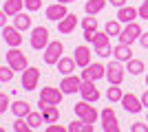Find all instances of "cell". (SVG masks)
<instances>
[{
  "label": "cell",
  "mask_w": 148,
  "mask_h": 132,
  "mask_svg": "<svg viewBox=\"0 0 148 132\" xmlns=\"http://www.w3.org/2000/svg\"><path fill=\"white\" fill-rule=\"evenodd\" d=\"M73 110H75V117L82 119V121H86V123H95V121L99 119V112L95 110L93 101L82 99V101H77V104L73 106Z\"/></svg>",
  "instance_id": "1"
},
{
  "label": "cell",
  "mask_w": 148,
  "mask_h": 132,
  "mask_svg": "<svg viewBox=\"0 0 148 132\" xmlns=\"http://www.w3.org/2000/svg\"><path fill=\"white\" fill-rule=\"evenodd\" d=\"M49 42H51V38H49V29H47V26H33V29H31V38H29L31 49L44 51L49 46Z\"/></svg>",
  "instance_id": "2"
},
{
  "label": "cell",
  "mask_w": 148,
  "mask_h": 132,
  "mask_svg": "<svg viewBox=\"0 0 148 132\" xmlns=\"http://www.w3.org/2000/svg\"><path fill=\"white\" fill-rule=\"evenodd\" d=\"M5 60H7V64H9L13 70H20V73H22V70L29 66V62H27V55L18 49V46H9V51L5 53Z\"/></svg>",
  "instance_id": "3"
},
{
  "label": "cell",
  "mask_w": 148,
  "mask_h": 132,
  "mask_svg": "<svg viewBox=\"0 0 148 132\" xmlns=\"http://www.w3.org/2000/svg\"><path fill=\"white\" fill-rule=\"evenodd\" d=\"M124 64H122V60H111V62L106 64V79H108V84H119L122 86V82H124Z\"/></svg>",
  "instance_id": "4"
},
{
  "label": "cell",
  "mask_w": 148,
  "mask_h": 132,
  "mask_svg": "<svg viewBox=\"0 0 148 132\" xmlns=\"http://www.w3.org/2000/svg\"><path fill=\"white\" fill-rule=\"evenodd\" d=\"M64 55V44L60 40H51L49 46L44 49V64H49V66H56L60 62V57Z\"/></svg>",
  "instance_id": "5"
},
{
  "label": "cell",
  "mask_w": 148,
  "mask_h": 132,
  "mask_svg": "<svg viewBox=\"0 0 148 132\" xmlns=\"http://www.w3.org/2000/svg\"><path fill=\"white\" fill-rule=\"evenodd\" d=\"M142 26H139V22L137 20H133V22H128V24L122 29V33H119V42L124 44H133L139 40V35H142Z\"/></svg>",
  "instance_id": "6"
},
{
  "label": "cell",
  "mask_w": 148,
  "mask_h": 132,
  "mask_svg": "<svg viewBox=\"0 0 148 132\" xmlns=\"http://www.w3.org/2000/svg\"><path fill=\"white\" fill-rule=\"evenodd\" d=\"M122 108L126 110V112H130V114H139L144 110V104H142V97H137L135 93H124V97H122Z\"/></svg>",
  "instance_id": "7"
},
{
  "label": "cell",
  "mask_w": 148,
  "mask_h": 132,
  "mask_svg": "<svg viewBox=\"0 0 148 132\" xmlns=\"http://www.w3.org/2000/svg\"><path fill=\"white\" fill-rule=\"evenodd\" d=\"M104 77H106V66H102L99 62L88 64L86 68L82 70V79H84V82H99V79H104Z\"/></svg>",
  "instance_id": "8"
},
{
  "label": "cell",
  "mask_w": 148,
  "mask_h": 132,
  "mask_svg": "<svg viewBox=\"0 0 148 132\" xmlns=\"http://www.w3.org/2000/svg\"><path fill=\"white\" fill-rule=\"evenodd\" d=\"M82 75L77 77V75H64L62 77V82H60V88H62V93L64 95H75V93H80V88H82Z\"/></svg>",
  "instance_id": "9"
},
{
  "label": "cell",
  "mask_w": 148,
  "mask_h": 132,
  "mask_svg": "<svg viewBox=\"0 0 148 132\" xmlns=\"http://www.w3.org/2000/svg\"><path fill=\"white\" fill-rule=\"evenodd\" d=\"M38 82H40V68L27 66V68L22 70V88H25V90H36Z\"/></svg>",
  "instance_id": "10"
},
{
  "label": "cell",
  "mask_w": 148,
  "mask_h": 132,
  "mask_svg": "<svg viewBox=\"0 0 148 132\" xmlns=\"http://www.w3.org/2000/svg\"><path fill=\"white\" fill-rule=\"evenodd\" d=\"M62 97H64V93H62V88L44 86L42 90H40V101H42V104H53V106H60Z\"/></svg>",
  "instance_id": "11"
},
{
  "label": "cell",
  "mask_w": 148,
  "mask_h": 132,
  "mask_svg": "<svg viewBox=\"0 0 148 132\" xmlns=\"http://www.w3.org/2000/svg\"><path fill=\"white\" fill-rule=\"evenodd\" d=\"M69 13H71V11H69V7L64 5V2H58V0L44 9V16H47L49 20H53V22H60V20L64 18V16H69Z\"/></svg>",
  "instance_id": "12"
},
{
  "label": "cell",
  "mask_w": 148,
  "mask_h": 132,
  "mask_svg": "<svg viewBox=\"0 0 148 132\" xmlns=\"http://www.w3.org/2000/svg\"><path fill=\"white\" fill-rule=\"evenodd\" d=\"M2 38L7 46H20L22 44V31L18 26H5L2 29Z\"/></svg>",
  "instance_id": "13"
},
{
  "label": "cell",
  "mask_w": 148,
  "mask_h": 132,
  "mask_svg": "<svg viewBox=\"0 0 148 132\" xmlns=\"http://www.w3.org/2000/svg\"><path fill=\"white\" fill-rule=\"evenodd\" d=\"M80 95L82 99L86 101H99V97H102V93H99V88L95 86V82H82V88H80Z\"/></svg>",
  "instance_id": "14"
},
{
  "label": "cell",
  "mask_w": 148,
  "mask_h": 132,
  "mask_svg": "<svg viewBox=\"0 0 148 132\" xmlns=\"http://www.w3.org/2000/svg\"><path fill=\"white\" fill-rule=\"evenodd\" d=\"M115 18H117L122 24H128V22L139 18V9H137V7H130V5H124V7L117 9V16H115Z\"/></svg>",
  "instance_id": "15"
},
{
  "label": "cell",
  "mask_w": 148,
  "mask_h": 132,
  "mask_svg": "<svg viewBox=\"0 0 148 132\" xmlns=\"http://www.w3.org/2000/svg\"><path fill=\"white\" fill-rule=\"evenodd\" d=\"M75 26H77V16H75V13H69V16H64V18L58 22V31L69 35V33L75 31Z\"/></svg>",
  "instance_id": "16"
},
{
  "label": "cell",
  "mask_w": 148,
  "mask_h": 132,
  "mask_svg": "<svg viewBox=\"0 0 148 132\" xmlns=\"http://www.w3.org/2000/svg\"><path fill=\"white\" fill-rule=\"evenodd\" d=\"M75 64H77V66H80V68H86L88 64H91V49H88V46H84V44H82V46H75Z\"/></svg>",
  "instance_id": "17"
},
{
  "label": "cell",
  "mask_w": 148,
  "mask_h": 132,
  "mask_svg": "<svg viewBox=\"0 0 148 132\" xmlns=\"http://www.w3.org/2000/svg\"><path fill=\"white\" fill-rule=\"evenodd\" d=\"M58 66V73H62V75H71V73H75V57H60V62L56 64Z\"/></svg>",
  "instance_id": "18"
},
{
  "label": "cell",
  "mask_w": 148,
  "mask_h": 132,
  "mask_svg": "<svg viewBox=\"0 0 148 132\" xmlns=\"http://www.w3.org/2000/svg\"><path fill=\"white\" fill-rule=\"evenodd\" d=\"M113 55L117 57V60H122V62H128V60H133V49H130V44L119 42L117 46L113 49Z\"/></svg>",
  "instance_id": "19"
},
{
  "label": "cell",
  "mask_w": 148,
  "mask_h": 132,
  "mask_svg": "<svg viewBox=\"0 0 148 132\" xmlns=\"http://www.w3.org/2000/svg\"><path fill=\"white\" fill-rule=\"evenodd\" d=\"M93 49L99 51V49H104V46H111V35L106 31H95V35H93Z\"/></svg>",
  "instance_id": "20"
},
{
  "label": "cell",
  "mask_w": 148,
  "mask_h": 132,
  "mask_svg": "<svg viewBox=\"0 0 148 132\" xmlns=\"http://www.w3.org/2000/svg\"><path fill=\"white\" fill-rule=\"evenodd\" d=\"M13 26H18L20 31L25 33V31H29L31 29V16L29 13H16V16H13Z\"/></svg>",
  "instance_id": "21"
},
{
  "label": "cell",
  "mask_w": 148,
  "mask_h": 132,
  "mask_svg": "<svg viewBox=\"0 0 148 132\" xmlns=\"http://www.w3.org/2000/svg\"><path fill=\"white\" fill-rule=\"evenodd\" d=\"M22 7H25V0H5V13L9 16V18H13L16 13L22 11Z\"/></svg>",
  "instance_id": "22"
},
{
  "label": "cell",
  "mask_w": 148,
  "mask_h": 132,
  "mask_svg": "<svg viewBox=\"0 0 148 132\" xmlns=\"http://www.w3.org/2000/svg\"><path fill=\"white\" fill-rule=\"evenodd\" d=\"M11 112L16 114V117H27V114L31 112V106H29V101H25V99H18V101H13V104H11Z\"/></svg>",
  "instance_id": "23"
},
{
  "label": "cell",
  "mask_w": 148,
  "mask_h": 132,
  "mask_svg": "<svg viewBox=\"0 0 148 132\" xmlns=\"http://www.w3.org/2000/svg\"><path fill=\"white\" fill-rule=\"evenodd\" d=\"M108 0H86V5H84V11L91 13V16H95V13L104 11V7Z\"/></svg>",
  "instance_id": "24"
},
{
  "label": "cell",
  "mask_w": 148,
  "mask_h": 132,
  "mask_svg": "<svg viewBox=\"0 0 148 132\" xmlns=\"http://www.w3.org/2000/svg\"><path fill=\"white\" fill-rule=\"evenodd\" d=\"M106 97H108V101L111 104H119L124 97V90L119 88V84H111V88L106 90Z\"/></svg>",
  "instance_id": "25"
},
{
  "label": "cell",
  "mask_w": 148,
  "mask_h": 132,
  "mask_svg": "<svg viewBox=\"0 0 148 132\" xmlns=\"http://www.w3.org/2000/svg\"><path fill=\"white\" fill-rule=\"evenodd\" d=\"M122 22H119L117 18L115 20H108V22H106V26H104V31L108 33V35H111V38H119V33H122Z\"/></svg>",
  "instance_id": "26"
},
{
  "label": "cell",
  "mask_w": 148,
  "mask_h": 132,
  "mask_svg": "<svg viewBox=\"0 0 148 132\" xmlns=\"http://www.w3.org/2000/svg\"><path fill=\"white\" fill-rule=\"evenodd\" d=\"M27 121H29V126L33 128V130H40V126H42V123H47V121H44L42 110H40V112H33V110H31V112L27 114Z\"/></svg>",
  "instance_id": "27"
},
{
  "label": "cell",
  "mask_w": 148,
  "mask_h": 132,
  "mask_svg": "<svg viewBox=\"0 0 148 132\" xmlns=\"http://www.w3.org/2000/svg\"><path fill=\"white\" fill-rule=\"evenodd\" d=\"M42 114H44V121H47V123H56V121L60 119V110H58V106H53V104L44 108Z\"/></svg>",
  "instance_id": "28"
},
{
  "label": "cell",
  "mask_w": 148,
  "mask_h": 132,
  "mask_svg": "<svg viewBox=\"0 0 148 132\" xmlns=\"http://www.w3.org/2000/svg\"><path fill=\"white\" fill-rule=\"evenodd\" d=\"M126 70H128L130 75H142V73H144V62L133 57V60H128V62H126Z\"/></svg>",
  "instance_id": "29"
},
{
  "label": "cell",
  "mask_w": 148,
  "mask_h": 132,
  "mask_svg": "<svg viewBox=\"0 0 148 132\" xmlns=\"http://www.w3.org/2000/svg\"><path fill=\"white\" fill-rule=\"evenodd\" d=\"M82 29L84 31H97V18L91 16V13H86V18L82 20Z\"/></svg>",
  "instance_id": "30"
},
{
  "label": "cell",
  "mask_w": 148,
  "mask_h": 132,
  "mask_svg": "<svg viewBox=\"0 0 148 132\" xmlns=\"http://www.w3.org/2000/svg\"><path fill=\"white\" fill-rule=\"evenodd\" d=\"M13 130H16V132H31L33 128L29 126V121H27V117H18V119L13 121Z\"/></svg>",
  "instance_id": "31"
},
{
  "label": "cell",
  "mask_w": 148,
  "mask_h": 132,
  "mask_svg": "<svg viewBox=\"0 0 148 132\" xmlns=\"http://www.w3.org/2000/svg\"><path fill=\"white\" fill-rule=\"evenodd\" d=\"M13 75H16V70L7 64V66H0V82L5 84V82H11L13 79Z\"/></svg>",
  "instance_id": "32"
},
{
  "label": "cell",
  "mask_w": 148,
  "mask_h": 132,
  "mask_svg": "<svg viewBox=\"0 0 148 132\" xmlns=\"http://www.w3.org/2000/svg\"><path fill=\"white\" fill-rule=\"evenodd\" d=\"M102 130L104 132H119L117 117H115V119H108V121H102Z\"/></svg>",
  "instance_id": "33"
},
{
  "label": "cell",
  "mask_w": 148,
  "mask_h": 132,
  "mask_svg": "<svg viewBox=\"0 0 148 132\" xmlns=\"http://www.w3.org/2000/svg\"><path fill=\"white\" fill-rule=\"evenodd\" d=\"M7 110H11V99L7 93H0V114L7 112Z\"/></svg>",
  "instance_id": "34"
},
{
  "label": "cell",
  "mask_w": 148,
  "mask_h": 132,
  "mask_svg": "<svg viewBox=\"0 0 148 132\" xmlns=\"http://www.w3.org/2000/svg\"><path fill=\"white\" fill-rule=\"evenodd\" d=\"M25 7H27V11H40L42 0H25Z\"/></svg>",
  "instance_id": "35"
},
{
  "label": "cell",
  "mask_w": 148,
  "mask_h": 132,
  "mask_svg": "<svg viewBox=\"0 0 148 132\" xmlns=\"http://www.w3.org/2000/svg\"><path fill=\"white\" fill-rule=\"evenodd\" d=\"M99 119L102 121H108V119H115V110H113L111 106L108 108H104V110H102V112H99Z\"/></svg>",
  "instance_id": "36"
},
{
  "label": "cell",
  "mask_w": 148,
  "mask_h": 132,
  "mask_svg": "<svg viewBox=\"0 0 148 132\" xmlns=\"http://www.w3.org/2000/svg\"><path fill=\"white\" fill-rule=\"evenodd\" d=\"M130 132H148V121L146 123H142V121L133 123V126H130Z\"/></svg>",
  "instance_id": "37"
},
{
  "label": "cell",
  "mask_w": 148,
  "mask_h": 132,
  "mask_svg": "<svg viewBox=\"0 0 148 132\" xmlns=\"http://www.w3.org/2000/svg\"><path fill=\"white\" fill-rule=\"evenodd\" d=\"M82 128H84V121H71L69 123V132H82Z\"/></svg>",
  "instance_id": "38"
},
{
  "label": "cell",
  "mask_w": 148,
  "mask_h": 132,
  "mask_svg": "<svg viewBox=\"0 0 148 132\" xmlns=\"http://www.w3.org/2000/svg\"><path fill=\"white\" fill-rule=\"evenodd\" d=\"M139 9V18H144V20H148V0H144L142 5L137 7Z\"/></svg>",
  "instance_id": "39"
},
{
  "label": "cell",
  "mask_w": 148,
  "mask_h": 132,
  "mask_svg": "<svg viewBox=\"0 0 148 132\" xmlns=\"http://www.w3.org/2000/svg\"><path fill=\"white\" fill-rule=\"evenodd\" d=\"M95 53H97L99 57H111V55H113V49H111V46H104V49L95 51Z\"/></svg>",
  "instance_id": "40"
},
{
  "label": "cell",
  "mask_w": 148,
  "mask_h": 132,
  "mask_svg": "<svg viewBox=\"0 0 148 132\" xmlns=\"http://www.w3.org/2000/svg\"><path fill=\"white\" fill-rule=\"evenodd\" d=\"M64 130H69V128L60 126V123H53V126H49V128H47V132H64Z\"/></svg>",
  "instance_id": "41"
},
{
  "label": "cell",
  "mask_w": 148,
  "mask_h": 132,
  "mask_svg": "<svg viewBox=\"0 0 148 132\" xmlns=\"http://www.w3.org/2000/svg\"><path fill=\"white\" fill-rule=\"evenodd\" d=\"M7 18H9V16L5 13V9H0V29H5V26H7Z\"/></svg>",
  "instance_id": "42"
},
{
  "label": "cell",
  "mask_w": 148,
  "mask_h": 132,
  "mask_svg": "<svg viewBox=\"0 0 148 132\" xmlns=\"http://www.w3.org/2000/svg\"><path fill=\"white\" fill-rule=\"evenodd\" d=\"M139 44H142V49H148V33H142V35H139Z\"/></svg>",
  "instance_id": "43"
},
{
  "label": "cell",
  "mask_w": 148,
  "mask_h": 132,
  "mask_svg": "<svg viewBox=\"0 0 148 132\" xmlns=\"http://www.w3.org/2000/svg\"><path fill=\"white\" fill-rule=\"evenodd\" d=\"M108 2H111L113 7H117V9H119V7H124L126 2H128V0H108Z\"/></svg>",
  "instance_id": "44"
},
{
  "label": "cell",
  "mask_w": 148,
  "mask_h": 132,
  "mask_svg": "<svg viewBox=\"0 0 148 132\" xmlns=\"http://www.w3.org/2000/svg\"><path fill=\"white\" fill-rule=\"evenodd\" d=\"M93 35H95V31H84V40H86L88 44L93 42Z\"/></svg>",
  "instance_id": "45"
},
{
  "label": "cell",
  "mask_w": 148,
  "mask_h": 132,
  "mask_svg": "<svg viewBox=\"0 0 148 132\" xmlns=\"http://www.w3.org/2000/svg\"><path fill=\"white\" fill-rule=\"evenodd\" d=\"M142 104H144V108H148V90H144V95H142Z\"/></svg>",
  "instance_id": "46"
},
{
  "label": "cell",
  "mask_w": 148,
  "mask_h": 132,
  "mask_svg": "<svg viewBox=\"0 0 148 132\" xmlns=\"http://www.w3.org/2000/svg\"><path fill=\"white\" fill-rule=\"evenodd\" d=\"M82 132H93V123H86V121H84V128H82Z\"/></svg>",
  "instance_id": "47"
},
{
  "label": "cell",
  "mask_w": 148,
  "mask_h": 132,
  "mask_svg": "<svg viewBox=\"0 0 148 132\" xmlns=\"http://www.w3.org/2000/svg\"><path fill=\"white\" fill-rule=\"evenodd\" d=\"M58 2H64V5H69V2H75V0H58Z\"/></svg>",
  "instance_id": "48"
},
{
  "label": "cell",
  "mask_w": 148,
  "mask_h": 132,
  "mask_svg": "<svg viewBox=\"0 0 148 132\" xmlns=\"http://www.w3.org/2000/svg\"><path fill=\"white\" fill-rule=\"evenodd\" d=\"M146 86H148V75H146Z\"/></svg>",
  "instance_id": "49"
},
{
  "label": "cell",
  "mask_w": 148,
  "mask_h": 132,
  "mask_svg": "<svg viewBox=\"0 0 148 132\" xmlns=\"http://www.w3.org/2000/svg\"><path fill=\"white\" fill-rule=\"evenodd\" d=\"M146 121H148V112H146Z\"/></svg>",
  "instance_id": "50"
}]
</instances>
